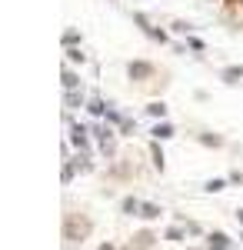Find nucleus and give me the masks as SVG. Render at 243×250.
<instances>
[{"label": "nucleus", "mask_w": 243, "mask_h": 250, "mask_svg": "<svg viewBox=\"0 0 243 250\" xmlns=\"http://www.w3.org/2000/svg\"><path fill=\"white\" fill-rule=\"evenodd\" d=\"M63 87H67V90H77V87H80V77H77L74 70H63Z\"/></svg>", "instance_id": "nucleus-5"}, {"label": "nucleus", "mask_w": 243, "mask_h": 250, "mask_svg": "<svg viewBox=\"0 0 243 250\" xmlns=\"http://www.w3.org/2000/svg\"><path fill=\"white\" fill-rule=\"evenodd\" d=\"M223 187H226L223 180H206V190H210V193H217V190H223Z\"/></svg>", "instance_id": "nucleus-13"}, {"label": "nucleus", "mask_w": 243, "mask_h": 250, "mask_svg": "<svg viewBox=\"0 0 243 250\" xmlns=\"http://www.w3.org/2000/svg\"><path fill=\"white\" fill-rule=\"evenodd\" d=\"M200 144H206V147H220L223 140H220L217 134H200Z\"/></svg>", "instance_id": "nucleus-9"}, {"label": "nucleus", "mask_w": 243, "mask_h": 250, "mask_svg": "<svg viewBox=\"0 0 243 250\" xmlns=\"http://www.w3.org/2000/svg\"><path fill=\"white\" fill-rule=\"evenodd\" d=\"M237 220H240V224H243V210H237Z\"/></svg>", "instance_id": "nucleus-16"}, {"label": "nucleus", "mask_w": 243, "mask_h": 250, "mask_svg": "<svg viewBox=\"0 0 243 250\" xmlns=\"http://www.w3.org/2000/svg\"><path fill=\"white\" fill-rule=\"evenodd\" d=\"M127 74H130V80H147L153 74V67H150L147 60H133L130 67H127Z\"/></svg>", "instance_id": "nucleus-2"}, {"label": "nucleus", "mask_w": 243, "mask_h": 250, "mask_svg": "<svg viewBox=\"0 0 243 250\" xmlns=\"http://www.w3.org/2000/svg\"><path fill=\"white\" fill-rule=\"evenodd\" d=\"M150 154H153V167H157V170H163V150H160V144H157V140L150 144Z\"/></svg>", "instance_id": "nucleus-3"}, {"label": "nucleus", "mask_w": 243, "mask_h": 250, "mask_svg": "<svg viewBox=\"0 0 243 250\" xmlns=\"http://www.w3.org/2000/svg\"><path fill=\"white\" fill-rule=\"evenodd\" d=\"M147 110H150V117H160V120L167 117V107H163V104H150Z\"/></svg>", "instance_id": "nucleus-11"}, {"label": "nucleus", "mask_w": 243, "mask_h": 250, "mask_svg": "<svg viewBox=\"0 0 243 250\" xmlns=\"http://www.w3.org/2000/svg\"><path fill=\"white\" fill-rule=\"evenodd\" d=\"M67 57L74 60V63H83V54H80V50H77V47H70V50H67Z\"/></svg>", "instance_id": "nucleus-14"}, {"label": "nucleus", "mask_w": 243, "mask_h": 250, "mask_svg": "<svg viewBox=\"0 0 243 250\" xmlns=\"http://www.w3.org/2000/svg\"><path fill=\"white\" fill-rule=\"evenodd\" d=\"M63 104H67V107H83V97H80V94H74V90H67Z\"/></svg>", "instance_id": "nucleus-8"}, {"label": "nucleus", "mask_w": 243, "mask_h": 250, "mask_svg": "<svg viewBox=\"0 0 243 250\" xmlns=\"http://www.w3.org/2000/svg\"><path fill=\"white\" fill-rule=\"evenodd\" d=\"M123 210H127V213H137V210H140V200L127 197V200H123Z\"/></svg>", "instance_id": "nucleus-12"}, {"label": "nucleus", "mask_w": 243, "mask_h": 250, "mask_svg": "<svg viewBox=\"0 0 243 250\" xmlns=\"http://www.w3.org/2000/svg\"><path fill=\"white\" fill-rule=\"evenodd\" d=\"M90 114H103V100H90Z\"/></svg>", "instance_id": "nucleus-15"}, {"label": "nucleus", "mask_w": 243, "mask_h": 250, "mask_svg": "<svg viewBox=\"0 0 243 250\" xmlns=\"http://www.w3.org/2000/svg\"><path fill=\"white\" fill-rule=\"evenodd\" d=\"M223 80H226V83H237V80H243V67H226V70H223Z\"/></svg>", "instance_id": "nucleus-4"}, {"label": "nucleus", "mask_w": 243, "mask_h": 250, "mask_svg": "<svg viewBox=\"0 0 243 250\" xmlns=\"http://www.w3.org/2000/svg\"><path fill=\"white\" fill-rule=\"evenodd\" d=\"M153 240H157V237H153V233H137V247H150V244H153Z\"/></svg>", "instance_id": "nucleus-10"}, {"label": "nucleus", "mask_w": 243, "mask_h": 250, "mask_svg": "<svg viewBox=\"0 0 243 250\" xmlns=\"http://www.w3.org/2000/svg\"><path fill=\"white\" fill-rule=\"evenodd\" d=\"M153 137H157V140H167V137H173V127H170V124H157V127H153Z\"/></svg>", "instance_id": "nucleus-6"}, {"label": "nucleus", "mask_w": 243, "mask_h": 250, "mask_svg": "<svg viewBox=\"0 0 243 250\" xmlns=\"http://www.w3.org/2000/svg\"><path fill=\"white\" fill-rule=\"evenodd\" d=\"M226 3H240V0H226Z\"/></svg>", "instance_id": "nucleus-17"}, {"label": "nucleus", "mask_w": 243, "mask_h": 250, "mask_svg": "<svg viewBox=\"0 0 243 250\" xmlns=\"http://www.w3.org/2000/svg\"><path fill=\"white\" fill-rule=\"evenodd\" d=\"M87 233H90V220L80 217V213H67V220H63V237H67V240H83Z\"/></svg>", "instance_id": "nucleus-1"}, {"label": "nucleus", "mask_w": 243, "mask_h": 250, "mask_svg": "<svg viewBox=\"0 0 243 250\" xmlns=\"http://www.w3.org/2000/svg\"><path fill=\"white\" fill-rule=\"evenodd\" d=\"M140 217L153 220V217H160V207H157V204H140Z\"/></svg>", "instance_id": "nucleus-7"}]
</instances>
